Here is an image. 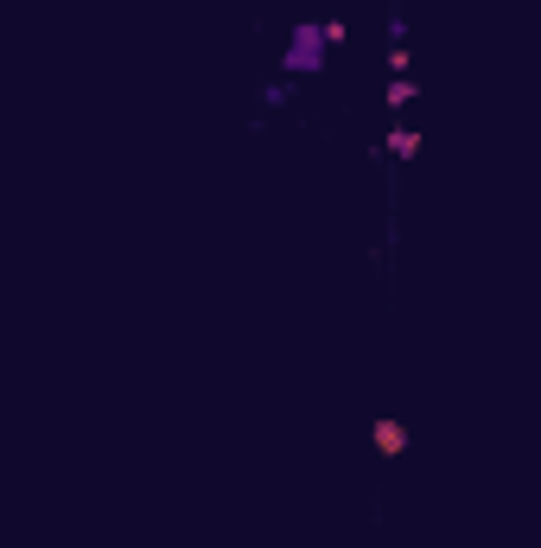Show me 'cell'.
I'll return each mask as SVG.
<instances>
[{
	"label": "cell",
	"instance_id": "obj_1",
	"mask_svg": "<svg viewBox=\"0 0 541 548\" xmlns=\"http://www.w3.org/2000/svg\"><path fill=\"white\" fill-rule=\"evenodd\" d=\"M287 71H319V26H300V32H293Z\"/></svg>",
	"mask_w": 541,
	"mask_h": 548
},
{
	"label": "cell",
	"instance_id": "obj_2",
	"mask_svg": "<svg viewBox=\"0 0 541 548\" xmlns=\"http://www.w3.org/2000/svg\"><path fill=\"white\" fill-rule=\"evenodd\" d=\"M370 440H376V453H382V459L408 453V427H401V421H389V415H382V421L370 427Z\"/></svg>",
	"mask_w": 541,
	"mask_h": 548
},
{
	"label": "cell",
	"instance_id": "obj_3",
	"mask_svg": "<svg viewBox=\"0 0 541 548\" xmlns=\"http://www.w3.org/2000/svg\"><path fill=\"white\" fill-rule=\"evenodd\" d=\"M389 153H395V160H414V153H421V134H414V128H395V134H389Z\"/></svg>",
	"mask_w": 541,
	"mask_h": 548
},
{
	"label": "cell",
	"instance_id": "obj_4",
	"mask_svg": "<svg viewBox=\"0 0 541 548\" xmlns=\"http://www.w3.org/2000/svg\"><path fill=\"white\" fill-rule=\"evenodd\" d=\"M389 102H395V109H401V102H414V83H408V77H395V83H389Z\"/></svg>",
	"mask_w": 541,
	"mask_h": 548
}]
</instances>
